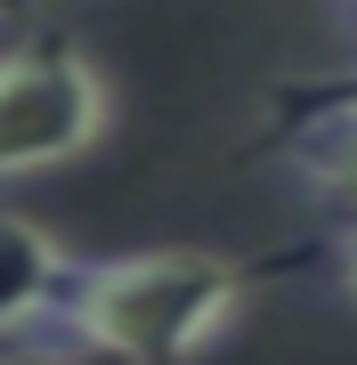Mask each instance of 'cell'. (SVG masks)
<instances>
[{"label":"cell","instance_id":"obj_4","mask_svg":"<svg viewBox=\"0 0 357 365\" xmlns=\"http://www.w3.org/2000/svg\"><path fill=\"white\" fill-rule=\"evenodd\" d=\"M73 252L49 227H33L25 211H0V341H41L57 284H66Z\"/></svg>","mask_w":357,"mask_h":365},{"label":"cell","instance_id":"obj_3","mask_svg":"<svg viewBox=\"0 0 357 365\" xmlns=\"http://www.w3.org/2000/svg\"><path fill=\"white\" fill-rule=\"evenodd\" d=\"M276 163L317 203L357 220V73L309 81V90L276 98Z\"/></svg>","mask_w":357,"mask_h":365},{"label":"cell","instance_id":"obj_6","mask_svg":"<svg viewBox=\"0 0 357 365\" xmlns=\"http://www.w3.org/2000/svg\"><path fill=\"white\" fill-rule=\"evenodd\" d=\"M0 365H98V357H73L57 341H0Z\"/></svg>","mask_w":357,"mask_h":365},{"label":"cell","instance_id":"obj_2","mask_svg":"<svg viewBox=\"0 0 357 365\" xmlns=\"http://www.w3.org/2000/svg\"><path fill=\"white\" fill-rule=\"evenodd\" d=\"M106 73L73 33H25L0 49V179L57 170L106 138Z\"/></svg>","mask_w":357,"mask_h":365},{"label":"cell","instance_id":"obj_5","mask_svg":"<svg viewBox=\"0 0 357 365\" xmlns=\"http://www.w3.org/2000/svg\"><path fill=\"white\" fill-rule=\"evenodd\" d=\"M325 268H333V292L357 309V220H333V235H325Z\"/></svg>","mask_w":357,"mask_h":365},{"label":"cell","instance_id":"obj_7","mask_svg":"<svg viewBox=\"0 0 357 365\" xmlns=\"http://www.w3.org/2000/svg\"><path fill=\"white\" fill-rule=\"evenodd\" d=\"M33 9H49V0H0V16H33Z\"/></svg>","mask_w":357,"mask_h":365},{"label":"cell","instance_id":"obj_1","mask_svg":"<svg viewBox=\"0 0 357 365\" xmlns=\"http://www.w3.org/2000/svg\"><path fill=\"white\" fill-rule=\"evenodd\" d=\"M252 276L219 252H98L57 284L41 341L98 365H195L236 325Z\"/></svg>","mask_w":357,"mask_h":365}]
</instances>
